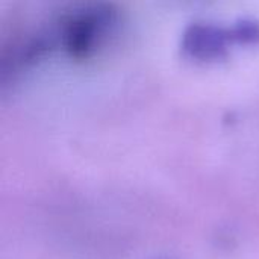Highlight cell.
I'll return each instance as SVG.
<instances>
[{"instance_id":"277c9868","label":"cell","mask_w":259,"mask_h":259,"mask_svg":"<svg viewBox=\"0 0 259 259\" xmlns=\"http://www.w3.org/2000/svg\"><path fill=\"white\" fill-rule=\"evenodd\" d=\"M159 259H161V258H159ZM165 259H170V258H165Z\"/></svg>"},{"instance_id":"6da1fadb","label":"cell","mask_w":259,"mask_h":259,"mask_svg":"<svg viewBox=\"0 0 259 259\" xmlns=\"http://www.w3.org/2000/svg\"><path fill=\"white\" fill-rule=\"evenodd\" d=\"M117 12L111 5H96L74 15L64 29V47L74 61L88 59L114 26Z\"/></svg>"},{"instance_id":"3957f363","label":"cell","mask_w":259,"mask_h":259,"mask_svg":"<svg viewBox=\"0 0 259 259\" xmlns=\"http://www.w3.org/2000/svg\"><path fill=\"white\" fill-rule=\"evenodd\" d=\"M232 42L256 46L259 44V23L255 20H240L229 29Z\"/></svg>"},{"instance_id":"7a4b0ae2","label":"cell","mask_w":259,"mask_h":259,"mask_svg":"<svg viewBox=\"0 0 259 259\" xmlns=\"http://www.w3.org/2000/svg\"><path fill=\"white\" fill-rule=\"evenodd\" d=\"M232 42L229 29L209 23H193L182 35V52L187 58L199 62H215L228 56Z\"/></svg>"}]
</instances>
